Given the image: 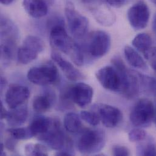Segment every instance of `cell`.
<instances>
[{
  "mask_svg": "<svg viewBox=\"0 0 156 156\" xmlns=\"http://www.w3.org/2000/svg\"><path fill=\"white\" fill-rule=\"evenodd\" d=\"M111 63L122 79L120 93L128 98L136 97L140 90L138 72L128 69L122 58L119 55L114 56L111 60Z\"/></svg>",
  "mask_w": 156,
  "mask_h": 156,
  "instance_id": "6da1fadb",
  "label": "cell"
},
{
  "mask_svg": "<svg viewBox=\"0 0 156 156\" xmlns=\"http://www.w3.org/2000/svg\"><path fill=\"white\" fill-rule=\"evenodd\" d=\"M106 140L105 132L101 129H87L80 136L77 142L79 152L84 155H91L100 152Z\"/></svg>",
  "mask_w": 156,
  "mask_h": 156,
  "instance_id": "7a4b0ae2",
  "label": "cell"
},
{
  "mask_svg": "<svg viewBox=\"0 0 156 156\" xmlns=\"http://www.w3.org/2000/svg\"><path fill=\"white\" fill-rule=\"evenodd\" d=\"M37 138L54 150H67L71 152L69 150H71L73 147L71 140L65 136L61 123L57 119H53L51 128Z\"/></svg>",
  "mask_w": 156,
  "mask_h": 156,
  "instance_id": "3957f363",
  "label": "cell"
},
{
  "mask_svg": "<svg viewBox=\"0 0 156 156\" xmlns=\"http://www.w3.org/2000/svg\"><path fill=\"white\" fill-rule=\"evenodd\" d=\"M156 107L148 98L140 99L133 108L129 119L131 123L139 128L149 126L154 119Z\"/></svg>",
  "mask_w": 156,
  "mask_h": 156,
  "instance_id": "277c9868",
  "label": "cell"
},
{
  "mask_svg": "<svg viewBox=\"0 0 156 156\" xmlns=\"http://www.w3.org/2000/svg\"><path fill=\"white\" fill-rule=\"evenodd\" d=\"M27 78L33 84L38 86L55 84L59 82L60 74L57 68L52 62H48L29 70Z\"/></svg>",
  "mask_w": 156,
  "mask_h": 156,
  "instance_id": "5b68a950",
  "label": "cell"
},
{
  "mask_svg": "<svg viewBox=\"0 0 156 156\" xmlns=\"http://www.w3.org/2000/svg\"><path fill=\"white\" fill-rule=\"evenodd\" d=\"M65 15L71 34L77 38L84 37L88 29L87 18L78 12L71 2H68L66 5Z\"/></svg>",
  "mask_w": 156,
  "mask_h": 156,
  "instance_id": "8992f818",
  "label": "cell"
},
{
  "mask_svg": "<svg viewBox=\"0 0 156 156\" xmlns=\"http://www.w3.org/2000/svg\"><path fill=\"white\" fill-rule=\"evenodd\" d=\"M111 46V39L109 34L103 30H97L89 37L87 51L92 57L100 58L109 52Z\"/></svg>",
  "mask_w": 156,
  "mask_h": 156,
  "instance_id": "52a82bcc",
  "label": "cell"
},
{
  "mask_svg": "<svg viewBox=\"0 0 156 156\" xmlns=\"http://www.w3.org/2000/svg\"><path fill=\"white\" fill-rule=\"evenodd\" d=\"M49 40L51 46L65 54L69 55L76 43L68 35L62 24L56 25L51 28Z\"/></svg>",
  "mask_w": 156,
  "mask_h": 156,
  "instance_id": "ba28073f",
  "label": "cell"
},
{
  "mask_svg": "<svg viewBox=\"0 0 156 156\" xmlns=\"http://www.w3.org/2000/svg\"><path fill=\"white\" fill-rule=\"evenodd\" d=\"M127 17L134 29L141 30L145 28L150 17V11L147 4L142 0L139 1L129 9Z\"/></svg>",
  "mask_w": 156,
  "mask_h": 156,
  "instance_id": "9c48e42d",
  "label": "cell"
},
{
  "mask_svg": "<svg viewBox=\"0 0 156 156\" xmlns=\"http://www.w3.org/2000/svg\"><path fill=\"white\" fill-rule=\"evenodd\" d=\"M100 84L106 89L121 92L122 79L116 69L112 66H106L98 70L95 74Z\"/></svg>",
  "mask_w": 156,
  "mask_h": 156,
  "instance_id": "30bf717a",
  "label": "cell"
},
{
  "mask_svg": "<svg viewBox=\"0 0 156 156\" xmlns=\"http://www.w3.org/2000/svg\"><path fill=\"white\" fill-rule=\"evenodd\" d=\"M103 125L109 128L117 126L123 119L121 111L115 107L106 104H98L94 106Z\"/></svg>",
  "mask_w": 156,
  "mask_h": 156,
  "instance_id": "8fae6325",
  "label": "cell"
},
{
  "mask_svg": "<svg viewBox=\"0 0 156 156\" xmlns=\"http://www.w3.org/2000/svg\"><path fill=\"white\" fill-rule=\"evenodd\" d=\"M73 103L81 108L88 106L92 101L94 91L92 87L84 83H78L66 87Z\"/></svg>",
  "mask_w": 156,
  "mask_h": 156,
  "instance_id": "7c38bea8",
  "label": "cell"
},
{
  "mask_svg": "<svg viewBox=\"0 0 156 156\" xmlns=\"http://www.w3.org/2000/svg\"><path fill=\"white\" fill-rule=\"evenodd\" d=\"M29 96L30 90L27 87L20 84H12L5 92V101L7 106L12 109L24 105Z\"/></svg>",
  "mask_w": 156,
  "mask_h": 156,
  "instance_id": "4fadbf2b",
  "label": "cell"
},
{
  "mask_svg": "<svg viewBox=\"0 0 156 156\" xmlns=\"http://www.w3.org/2000/svg\"><path fill=\"white\" fill-rule=\"evenodd\" d=\"M88 8L91 11L95 20L101 25L110 26L115 23L116 20L115 13L101 1Z\"/></svg>",
  "mask_w": 156,
  "mask_h": 156,
  "instance_id": "5bb4252c",
  "label": "cell"
},
{
  "mask_svg": "<svg viewBox=\"0 0 156 156\" xmlns=\"http://www.w3.org/2000/svg\"><path fill=\"white\" fill-rule=\"evenodd\" d=\"M18 38V30L16 25L9 18L1 17V43L14 46Z\"/></svg>",
  "mask_w": 156,
  "mask_h": 156,
  "instance_id": "9a60e30c",
  "label": "cell"
},
{
  "mask_svg": "<svg viewBox=\"0 0 156 156\" xmlns=\"http://www.w3.org/2000/svg\"><path fill=\"white\" fill-rule=\"evenodd\" d=\"M51 57L54 62L60 67L66 78L71 81H77L83 79L82 73L74 66V65L65 60L62 55L56 51L52 52Z\"/></svg>",
  "mask_w": 156,
  "mask_h": 156,
  "instance_id": "2e32d148",
  "label": "cell"
},
{
  "mask_svg": "<svg viewBox=\"0 0 156 156\" xmlns=\"http://www.w3.org/2000/svg\"><path fill=\"white\" fill-rule=\"evenodd\" d=\"M23 6L26 12L34 18H40L48 12V6L45 0H23Z\"/></svg>",
  "mask_w": 156,
  "mask_h": 156,
  "instance_id": "e0dca14e",
  "label": "cell"
},
{
  "mask_svg": "<svg viewBox=\"0 0 156 156\" xmlns=\"http://www.w3.org/2000/svg\"><path fill=\"white\" fill-rule=\"evenodd\" d=\"M53 119L44 116L35 117L28 128L33 137H39L46 133L51 127Z\"/></svg>",
  "mask_w": 156,
  "mask_h": 156,
  "instance_id": "ac0fdd59",
  "label": "cell"
},
{
  "mask_svg": "<svg viewBox=\"0 0 156 156\" xmlns=\"http://www.w3.org/2000/svg\"><path fill=\"white\" fill-rule=\"evenodd\" d=\"M28 117V108L23 105L8 112L6 120L12 127H18L23 125Z\"/></svg>",
  "mask_w": 156,
  "mask_h": 156,
  "instance_id": "d6986e66",
  "label": "cell"
},
{
  "mask_svg": "<svg viewBox=\"0 0 156 156\" xmlns=\"http://www.w3.org/2000/svg\"><path fill=\"white\" fill-rule=\"evenodd\" d=\"M124 54L126 61L131 66L142 70L147 69V63L141 55L131 46H126L125 47Z\"/></svg>",
  "mask_w": 156,
  "mask_h": 156,
  "instance_id": "ffe728a7",
  "label": "cell"
},
{
  "mask_svg": "<svg viewBox=\"0 0 156 156\" xmlns=\"http://www.w3.org/2000/svg\"><path fill=\"white\" fill-rule=\"evenodd\" d=\"M53 97L51 94H46L35 97L34 99L32 107L37 113H43L48 111L51 107Z\"/></svg>",
  "mask_w": 156,
  "mask_h": 156,
  "instance_id": "44dd1931",
  "label": "cell"
},
{
  "mask_svg": "<svg viewBox=\"0 0 156 156\" xmlns=\"http://www.w3.org/2000/svg\"><path fill=\"white\" fill-rule=\"evenodd\" d=\"M64 126L71 133H78L82 128L81 117L75 112H68L64 118Z\"/></svg>",
  "mask_w": 156,
  "mask_h": 156,
  "instance_id": "7402d4cb",
  "label": "cell"
},
{
  "mask_svg": "<svg viewBox=\"0 0 156 156\" xmlns=\"http://www.w3.org/2000/svg\"><path fill=\"white\" fill-rule=\"evenodd\" d=\"M137 148V154L139 156H156V144L152 137H147L141 141Z\"/></svg>",
  "mask_w": 156,
  "mask_h": 156,
  "instance_id": "603a6c76",
  "label": "cell"
},
{
  "mask_svg": "<svg viewBox=\"0 0 156 156\" xmlns=\"http://www.w3.org/2000/svg\"><path fill=\"white\" fill-rule=\"evenodd\" d=\"M153 40L151 36L147 33H140L132 41L134 47L143 54L152 47Z\"/></svg>",
  "mask_w": 156,
  "mask_h": 156,
  "instance_id": "cb8c5ba5",
  "label": "cell"
},
{
  "mask_svg": "<svg viewBox=\"0 0 156 156\" xmlns=\"http://www.w3.org/2000/svg\"><path fill=\"white\" fill-rule=\"evenodd\" d=\"M140 89L146 93L156 97V78L138 73Z\"/></svg>",
  "mask_w": 156,
  "mask_h": 156,
  "instance_id": "d4e9b609",
  "label": "cell"
},
{
  "mask_svg": "<svg viewBox=\"0 0 156 156\" xmlns=\"http://www.w3.org/2000/svg\"><path fill=\"white\" fill-rule=\"evenodd\" d=\"M38 54L35 51L22 45L17 51V58L20 63L27 65L36 60Z\"/></svg>",
  "mask_w": 156,
  "mask_h": 156,
  "instance_id": "484cf974",
  "label": "cell"
},
{
  "mask_svg": "<svg viewBox=\"0 0 156 156\" xmlns=\"http://www.w3.org/2000/svg\"><path fill=\"white\" fill-rule=\"evenodd\" d=\"M23 45L27 47L38 54L42 52L45 48L44 41L39 37L34 35H28L23 41Z\"/></svg>",
  "mask_w": 156,
  "mask_h": 156,
  "instance_id": "4316f807",
  "label": "cell"
},
{
  "mask_svg": "<svg viewBox=\"0 0 156 156\" xmlns=\"http://www.w3.org/2000/svg\"><path fill=\"white\" fill-rule=\"evenodd\" d=\"M24 152L27 156H48V148L42 144H28L24 147Z\"/></svg>",
  "mask_w": 156,
  "mask_h": 156,
  "instance_id": "83f0119b",
  "label": "cell"
},
{
  "mask_svg": "<svg viewBox=\"0 0 156 156\" xmlns=\"http://www.w3.org/2000/svg\"><path fill=\"white\" fill-rule=\"evenodd\" d=\"M7 131L10 136L16 140H26L33 137L28 127H13L8 129Z\"/></svg>",
  "mask_w": 156,
  "mask_h": 156,
  "instance_id": "f1b7e54d",
  "label": "cell"
},
{
  "mask_svg": "<svg viewBox=\"0 0 156 156\" xmlns=\"http://www.w3.org/2000/svg\"><path fill=\"white\" fill-rule=\"evenodd\" d=\"M80 117L92 126L98 125L100 122V119L95 111H82L80 112Z\"/></svg>",
  "mask_w": 156,
  "mask_h": 156,
  "instance_id": "f546056e",
  "label": "cell"
},
{
  "mask_svg": "<svg viewBox=\"0 0 156 156\" xmlns=\"http://www.w3.org/2000/svg\"><path fill=\"white\" fill-rule=\"evenodd\" d=\"M69 56L70 57L72 61L74 63V64L77 66H81L84 64V55L83 51L77 43H76L73 51Z\"/></svg>",
  "mask_w": 156,
  "mask_h": 156,
  "instance_id": "4dcf8cb0",
  "label": "cell"
},
{
  "mask_svg": "<svg viewBox=\"0 0 156 156\" xmlns=\"http://www.w3.org/2000/svg\"><path fill=\"white\" fill-rule=\"evenodd\" d=\"M147 136V133L141 128H135L130 131L128 134L129 140L132 142H141Z\"/></svg>",
  "mask_w": 156,
  "mask_h": 156,
  "instance_id": "1f68e13d",
  "label": "cell"
},
{
  "mask_svg": "<svg viewBox=\"0 0 156 156\" xmlns=\"http://www.w3.org/2000/svg\"><path fill=\"white\" fill-rule=\"evenodd\" d=\"M112 154L115 156H128L130 155V151L128 148L121 145H115L112 148Z\"/></svg>",
  "mask_w": 156,
  "mask_h": 156,
  "instance_id": "d6a6232c",
  "label": "cell"
},
{
  "mask_svg": "<svg viewBox=\"0 0 156 156\" xmlns=\"http://www.w3.org/2000/svg\"><path fill=\"white\" fill-rule=\"evenodd\" d=\"M10 137H9L6 139L5 144H4V147L9 150V151H13L15 150V147L16 145V139L10 136Z\"/></svg>",
  "mask_w": 156,
  "mask_h": 156,
  "instance_id": "836d02e7",
  "label": "cell"
},
{
  "mask_svg": "<svg viewBox=\"0 0 156 156\" xmlns=\"http://www.w3.org/2000/svg\"><path fill=\"white\" fill-rule=\"evenodd\" d=\"M130 0H105V1L111 6L119 8L125 5Z\"/></svg>",
  "mask_w": 156,
  "mask_h": 156,
  "instance_id": "e575fe53",
  "label": "cell"
},
{
  "mask_svg": "<svg viewBox=\"0 0 156 156\" xmlns=\"http://www.w3.org/2000/svg\"><path fill=\"white\" fill-rule=\"evenodd\" d=\"M8 112L6 109L4 108L2 103H1V119H6L7 116L8 115Z\"/></svg>",
  "mask_w": 156,
  "mask_h": 156,
  "instance_id": "d590c367",
  "label": "cell"
},
{
  "mask_svg": "<svg viewBox=\"0 0 156 156\" xmlns=\"http://www.w3.org/2000/svg\"><path fill=\"white\" fill-rule=\"evenodd\" d=\"M100 1V0H81L83 3H84L88 7H89L90 6L96 4L97 2H98Z\"/></svg>",
  "mask_w": 156,
  "mask_h": 156,
  "instance_id": "8d00e7d4",
  "label": "cell"
},
{
  "mask_svg": "<svg viewBox=\"0 0 156 156\" xmlns=\"http://www.w3.org/2000/svg\"><path fill=\"white\" fill-rule=\"evenodd\" d=\"M153 69L156 73V54L149 60Z\"/></svg>",
  "mask_w": 156,
  "mask_h": 156,
  "instance_id": "74e56055",
  "label": "cell"
},
{
  "mask_svg": "<svg viewBox=\"0 0 156 156\" xmlns=\"http://www.w3.org/2000/svg\"><path fill=\"white\" fill-rule=\"evenodd\" d=\"M7 84V80L6 79L3 77H1V92L3 90L4 88L5 87Z\"/></svg>",
  "mask_w": 156,
  "mask_h": 156,
  "instance_id": "f35d334b",
  "label": "cell"
},
{
  "mask_svg": "<svg viewBox=\"0 0 156 156\" xmlns=\"http://www.w3.org/2000/svg\"><path fill=\"white\" fill-rule=\"evenodd\" d=\"M152 27L153 29V31L154 32L155 34L156 35V14L153 17V24H152Z\"/></svg>",
  "mask_w": 156,
  "mask_h": 156,
  "instance_id": "ab89813d",
  "label": "cell"
},
{
  "mask_svg": "<svg viewBox=\"0 0 156 156\" xmlns=\"http://www.w3.org/2000/svg\"><path fill=\"white\" fill-rule=\"evenodd\" d=\"M1 4L4 5H9L11 4L15 0H0Z\"/></svg>",
  "mask_w": 156,
  "mask_h": 156,
  "instance_id": "60d3db41",
  "label": "cell"
},
{
  "mask_svg": "<svg viewBox=\"0 0 156 156\" xmlns=\"http://www.w3.org/2000/svg\"><path fill=\"white\" fill-rule=\"evenodd\" d=\"M154 4H155L156 5V0H150Z\"/></svg>",
  "mask_w": 156,
  "mask_h": 156,
  "instance_id": "b9f144b4",
  "label": "cell"
},
{
  "mask_svg": "<svg viewBox=\"0 0 156 156\" xmlns=\"http://www.w3.org/2000/svg\"><path fill=\"white\" fill-rule=\"evenodd\" d=\"M154 119H155V123L156 125V112H155V117H154Z\"/></svg>",
  "mask_w": 156,
  "mask_h": 156,
  "instance_id": "7bdbcfd3",
  "label": "cell"
}]
</instances>
